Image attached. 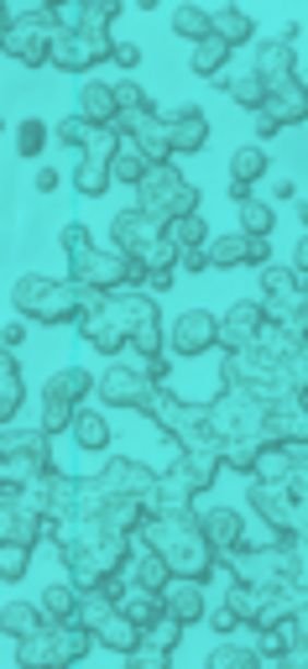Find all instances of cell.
<instances>
[{"label":"cell","instance_id":"cell-5","mask_svg":"<svg viewBox=\"0 0 308 669\" xmlns=\"http://www.w3.org/2000/svg\"><path fill=\"white\" fill-rule=\"evenodd\" d=\"M11 298L16 309L32 319V325H73L84 314V298L90 287H79L73 278H48V272H22L11 283Z\"/></svg>","mask_w":308,"mask_h":669},{"label":"cell","instance_id":"cell-59","mask_svg":"<svg viewBox=\"0 0 308 669\" xmlns=\"http://www.w3.org/2000/svg\"><path fill=\"white\" fill-rule=\"evenodd\" d=\"M110 58H116V69H137V63H142V48H137V43H116V52H110Z\"/></svg>","mask_w":308,"mask_h":669},{"label":"cell","instance_id":"cell-27","mask_svg":"<svg viewBox=\"0 0 308 669\" xmlns=\"http://www.w3.org/2000/svg\"><path fill=\"white\" fill-rule=\"evenodd\" d=\"M214 79H220V90L236 99L240 110H261V105H266V90H261V79H257V69H251V63H240V69H230V63H225Z\"/></svg>","mask_w":308,"mask_h":669},{"label":"cell","instance_id":"cell-39","mask_svg":"<svg viewBox=\"0 0 308 669\" xmlns=\"http://www.w3.org/2000/svg\"><path fill=\"white\" fill-rule=\"evenodd\" d=\"M167 240H173L178 251H193V246H210V225H204V210H193V215H173V220H167Z\"/></svg>","mask_w":308,"mask_h":669},{"label":"cell","instance_id":"cell-52","mask_svg":"<svg viewBox=\"0 0 308 669\" xmlns=\"http://www.w3.org/2000/svg\"><path fill=\"white\" fill-rule=\"evenodd\" d=\"M26 565H32V544H5V550H0V575H5V580H22Z\"/></svg>","mask_w":308,"mask_h":669},{"label":"cell","instance_id":"cell-6","mask_svg":"<svg viewBox=\"0 0 308 669\" xmlns=\"http://www.w3.org/2000/svg\"><path fill=\"white\" fill-rule=\"evenodd\" d=\"M52 32H58V11L52 5H5V32H0V48L11 63L22 69H43L52 63Z\"/></svg>","mask_w":308,"mask_h":669},{"label":"cell","instance_id":"cell-19","mask_svg":"<svg viewBox=\"0 0 308 669\" xmlns=\"http://www.w3.org/2000/svg\"><path fill=\"white\" fill-rule=\"evenodd\" d=\"M210 267H261L272 262V240L266 236H240V231H225V236H210Z\"/></svg>","mask_w":308,"mask_h":669},{"label":"cell","instance_id":"cell-3","mask_svg":"<svg viewBox=\"0 0 308 669\" xmlns=\"http://www.w3.org/2000/svg\"><path fill=\"white\" fill-rule=\"evenodd\" d=\"M146 314H163L157 298L146 287H110V293H90L84 314H79V334L95 345L99 356H120L131 330L142 325Z\"/></svg>","mask_w":308,"mask_h":669},{"label":"cell","instance_id":"cell-22","mask_svg":"<svg viewBox=\"0 0 308 669\" xmlns=\"http://www.w3.org/2000/svg\"><path fill=\"white\" fill-rule=\"evenodd\" d=\"M157 597H163L167 618L183 622V627H189V622H199V618H204V607H210V601H204V580H189V575H167V586L157 591Z\"/></svg>","mask_w":308,"mask_h":669},{"label":"cell","instance_id":"cell-24","mask_svg":"<svg viewBox=\"0 0 308 669\" xmlns=\"http://www.w3.org/2000/svg\"><path fill=\"white\" fill-rule=\"evenodd\" d=\"M120 580H126V586H142V591H163V586H167L163 554L146 550L142 539L131 533V554H126V565H120Z\"/></svg>","mask_w":308,"mask_h":669},{"label":"cell","instance_id":"cell-55","mask_svg":"<svg viewBox=\"0 0 308 669\" xmlns=\"http://www.w3.org/2000/svg\"><path fill=\"white\" fill-rule=\"evenodd\" d=\"M204 622H210L214 633H236V627H240V618L230 612V601H220V607H204Z\"/></svg>","mask_w":308,"mask_h":669},{"label":"cell","instance_id":"cell-37","mask_svg":"<svg viewBox=\"0 0 308 669\" xmlns=\"http://www.w3.org/2000/svg\"><path fill=\"white\" fill-rule=\"evenodd\" d=\"M110 173H116V184H131V189H137V184H142L146 173H152V157H146L142 146L131 142V137H120V146H116V167H110Z\"/></svg>","mask_w":308,"mask_h":669},{"label":"cell","instance_id":"cell-33","mask_svg":"<svg viewBox=\"0 0 308 669\" xmlns=\"http://www.w3.org/2000/svg\"><path fill=\"white\" fill-rule=\"evenodd\" d=\"M225 63H230V43L214 37V32H204V37L189 48V73H199V79H214Z\"/></svg>","mask_w":308,"mask_h":669},{"label":"cell","instance_id":"cell-10","mask_svg":"<svg viewBox=\"0 0 308 669\" xmlns=\"http://www.w3.org/2000/svg\"><path fill=\"white\" fill-rule=\"evenodd\" d=\"M116 146H120V131L116 126H90V137L79 146V163H73V189L84 199H99V193L116 184Z\"/></svg>","mask_w":308,"mask_h":669},{"label":"cell","instance_id":"cell-41","mask_svg":"<svg viewBox=\"0 0 308 669\" xmlns=\"http://www.w3.org/2000/svg\"><path fill=\"white\" fill-rule=\"evenodd\" d=\"M236 220H240V236H272L277 231V210L261 204V199H240Z\"/></svg>","mask_w":308,"mask_h":669},{"label":"cell","instance_id":"cell-18","mask_svg":"<svg viewBox=\"0 0 308 669\" xmlns=\"http://www.w3.org/2000/svg\"><path fill=\"white\" fill-rule=\"evenodd\" d=\"M99 486V492H116V497H152V486H157V471L152 466H142V460H105L99 466V477H90Z\"/></svg>","mask_w":308,"mask_h":669},{"label":"cell","instance_id":"cell-17","mask_svg":"<svg viewBox=\"0 0 308 669\" xmlns=\"http://www.w3.org/2000/svg\"><path fill=\"white\" fill-rule=\"evenodd\" d=\"M204 351H214V314L183 309L167 325V356H204Z\"/></svg>","mask_w":308,"mask_h":669},{"label":"cell","instance_id":"cell-29","mask_svg":"<svg viewBox=\"0 0 308 669\" xmlns=\"http://www.w3.org/2000/svg\"><path fill=\"white\" fill-rule=\"evenodd\" d=\"M73 110L90 120V126H110V120H116V90H110V84H99V79H84Z\"/></svg>","mask_w":308,"mask_h":669},{"label":"cell","instance_id":"cell-16","mask_svg":"<svg viewBox=\"0 0 308 669\" xmlns=\"http://www.w3.org/2000/svg\"><path fill=\"white\" fill-rule=\"evenodd\" d=\"M266 325V309H261V298H236L225 314H214V345L220 351H240V345H251Z\"/></svg>","mask_w":308,"mask_h":669},{"label":"cell","instance_id":"cell-14","mask_svg":"<svg viewBox=\"0 0 308 669\" xmlns=\"http://www.w3.org/2000/svg\"><path fill=\"white\" fill-rule=\"evenodd\" d=\"M26 497L43 507V518H48V533H52V539H58L63 528L79 524V477L48 471L43 481H32V486H26Z\"/></svg>","mask_w":308,"mask_h":669},{"label":"cell","instance_id":"cell-38","mask_svg":"<svg viewBox=\"0 0 308 669\" xmlns=\"http://www.w3.org/2000/svg\"><path fill=\"white\" fill-rule=\"evenodd\" d=\"M0 618H5V638H11V644H22L26 633H37V627L48 622V612H43V607H32V601H5V612H0Z\"/></svg>","mask_w":308,"mask_h":669},{"label":"cell","instance_id":"cell-44","mask_svg":"<svg viewBox=\"0 0 308 669\" xmlns=\"http://www.w3.org/2000/svg\"><path fill=\"white\" fill-rule=\"evenodd\" d=\"M110 90H116V116H142V110H157V105H152V95H146L137 79H116Z\"/></svg>","mask_w":308,"mask_h":669},{"label":"cell","instance_id":"cell-34","mask_svg":"<svg viewBox=\"0 0 308 669\" xmlns=\"http://www.w3.org/2000/svg\"><path fill=\"white\" fill-rule=\"evenodd\" d=\"M210 32L214 37H225L230 48H240V43H251V37H257V22H251L240 5H220V11H210Z\"/></svg>","mask_w":308,"mask_h":669},{"label":"cell","instance_id":"cell-28","mask_svg":"<svg viewBox=\"0 0 308 669\" xmlns=\"http://www.w3.org/2000/svg\"><path fill=\"white\" fill-rule=\"evenodd\" d=\"M261 110L277 120L283 131H298V126H304V116H308V90H304V84H287V90H277V95H266V105H261Z\"/></svg>","mask_w":308,"mask_h":669},{"label":"cell","instance_id":"cell-20","mask_svg":"<svg viewBox=\"0 0 308 669\" xmlns=\"http://www.w3.org/2000/svg\"><path fill=\"white\" fill-rule=\"evenodd\" d=\"M251 69H257V79H261V90H266V95H277V90H287V84H304V69L287 58L283 37H277V43H257Z\"/></svg>","mask_w":308,"mask_h":669},{"label":"cell","instance_id":"cell-2","mask_svg":"<svg viewBox=\"0 0 308 669\" xmlns=\"http://www.w3.org/2000/svg\"><path fill=\"white\" fill-rule=\"evenodd\" d=\"M137 539H142L146 550L163 554L167 575H189V580H210L220 571V560H214L210 539H204V528L193 513H146V524L137 528Z\"/></svg>","mask_w":308,"mask_h":669},{"label":"cell","instance_id":"cell-63","mask_svg":"<svg viewBox=\"0 0 308 669\" xmlns=\"http://www.w3.org/2000/svg\"><path fill=\"white\" fill-rule=\"evenodd\" d=\"M157 5H163V0H137V11H157Z\"/></svg>","mask_w":308,"mask_h":669},{"label":"cell","instance_id":"cell-9","mask_svg":"<svg viewBox=\"0 0 308 669\" xmlns=\"http://www.w3.org/2000/svg\"><path fill=\"white\" fill-rule=\"evenodd\" d=\"M137 210H146V215H157V220L193 215V210H204V193L193 189L173 163H152V173L137 184Z\"/></svg>","mask_w":308,"mask_h":669},{"label":"cell","instance_id":"cell-48","mask_svg":"<svg viewBox=\"0 0 308 669\" xmlns=\"http://www.w3.org/2000/svg\"><path fill=\"white\" fill-rule=\"evenodd\" d=\"M261 654L257 648H240V644H220L210 654V669H257Z\"/></svg>","mask_w":308,"mask_h":669},{"label":"cell","instance_id":"cell-53","mask_svg":"<svg viewBox=\"0 0 308 669\" xmlns=\"http://www.w3.org/2000/svg\"><path fill=\"white\" fill-rule=\"evenodd\" d=\"M283 204H298V173H277L272 178V210H283Z\"/></svg>","mask_w":308,"mask_h":669},{"label":"cell","instance_id":"cell-56","mask_svg":"<svg viewBox=\"0 0 308 669\" xmlns=\"http://www.w3.org/2000/svg\"><path fill=\"white\" fill-rule=\"evenodd\" d=\"M287 58H293V63H298V69H304V52H308V43H304V22H293L287 26Z\"/></svg>","mask_w":308,"mask_h":669},{"label":"cell","instance_id":"cell-60","mask_svg":"<svg viewBox=\"0 0 308 669\" xmlns=\"http://www.w3.org/2000/svg\"><path fill=\"white\" fill-rule=\"evenodd\" d=\"M58 184H63V173H58V167H37V173H32V189L37 193H52Z\"/></svg>","mask_w":308,"mask_h":669},{"label":"cell","instance_id":"cell-36","mask_svg":"<svg viewBox=\"0 0 308 669\" xmlns=\"http://www.w3.org/2000/svg\"><path fill=\"white\" fill-rule=\"evenodd\" d=\"M116 607L137 622V627H152V622L163 618V597H157V591H142V586H126Z\"/></svg>","mask_w":308,"mask_h":669},{"label":"cell","instance_id":"cell-46","mask_svg":"<svg viewBox=\"0 0 308 669\" xmlns=\"http://www.w3.org/2000/svg\"><path fill=\"white\" fill-rule=\"evenodd\" d=\"M52 142V131H48V120H37V116H26V120H16V152L22 157H37L43 146Z\"/></svg>","mask_w":308,"mask_h":669},{"label":"cell","instance_id":"cell-61","mask_svg":"<svg viewBox=\"0 0 308 669\" xmlns=\"http://www.w3.org/2000/svg\"><path fill=\"white\" fill-rule=\"evenodd\" d=\"M0 340H5V351H16L26 340V330H22V319H5V330H0Z\"/></svg>","mask_w":308,"mask_h":669},{"label":"cell","instance_id":"cell-12","mask_svg":"<svg viewBox=\"0 0 308 669\" xmlns=\"http://www.w3.org/2000/svg\"><path fill=\"white\" fill-rule=\"evenodd\" d=\"M110 52H116L110 32H90V26H79V32L58 26V32H52V69H63V73H90L95 63H105Z\"/></svg>","mask_w":308,"mask_h":669},{"label":"cell","instance_id":"cell-64","mask_svg":"<svg viewBox=\"0 0 308 669\" xmlns=\"http://www.w3.org/2000/svg\"><path fill=\"white\" fill-rule=\"evenodd\" d=\"M37 5H52V11H58V5H69V0H37Z\"/></svg>","mask_w":308,"mask_h":669},{"label":"cell","instance_id":"cell-54","mask_svg":"<svg viewBox=\"0 0 308 669\" xmlns=\"http://www.w3.org/2000/svg\"><path fill=\"white\" fill-rule=\"evenodd\" d=\"M287 267H293V272H304L308 267V246H304V215L293 220V240H287V257H283Z\"/></svg>","mask_w":308,"mask_h":669},{"label":"cell","instance_id":"cell-25","mask_svg":"<svg viewBox=\"0 0 308 669\" xmlns=\"http://www.w3.org/2000/svg\"><path fill=\"white\" fill-rule=\"evenodd\" d=\"M199 528H204V539H210L214 560H225V554H236L240 544H246V524H240L236 507H210V513L199 518Z\"/></svg>","mask_w":308,"mask_h":669},{"label":"cell","instance_id":"cell-15","mask_svg":"<svg viewBox=\"0 0 308 669\" xmlns=\"http://www.w3.org/2000/svg\"><path fill=\"white\" fill-rule=\"evenodd\" d=\"M152 387H157V383H152L146 372H137V366H126V361H110V366L95 377V392L105 398V403H110V408H137V413L146 408Z\"/></svg>","mask_w":308,"mask_h":669},{"label":"cell","instance_id":"cell-57","mask_svg":"<svg viewBox=\"0 0 308 669\" xmlns=\"http://www.w3.org/2000/svg\"><path fill=\"white\" fill-rule=\"evenodd\" d=\"M173 278H178V267H152V272H146V293H167V287H173Z\"/></svg>","mask_w":308,"mask_h":669},{"label":"cell","instance_id":"cell-11","mask_svg":"<svg viewBox=\"0 0 308 669\" xmlns=\"http://www.w3.org/2000/svg\"><path fill=\"white\" fill-rule=\"evenodd\" d=\"M142 413L167 434V439H178L183 450H189V445H204V439H214L210 424H204V408H193V403H183V398H173L167 387H152V398H146Z\"/></svg>","mask_w":308,"mask_h":669},{"label":"cell","instance_id":"cell-42","mask_svg":"<svg viewBox=\"0 0 308 669\" xmlns=\"http://www.w3.org/2000/svg\"><path fill=\"white\" fill-rule=\"evenodd\" d=\"M173 32H178L183 43H199V37L210 32V11H204L199 0H183V5H173Z\"/></svg>","mask_w":308,"mask_h":669},{"label":"cell","instance_id":"cell-35","mask_svg":"<svg viewBox=\"0 0 308 669\" xmlns=\"http://www.w3.org/2000/svg\"><path fill=\"white\" fill-rule=\"evenodd\" d=\"M43 392H52V398H69V403H84V398L95 392V377H90L84 366H58L48 383H43Z\"/></svg>","mask_w":308,"mask_h":669},{"label":"cell","instance_id":"cell-8","mask_svg":"<svg viewBox=\"0 0 308 669\" xmlns=\"http://www.w3.org/2000/svg\"><path fill=\"white\" fill-rule=\"evenodd\" d=\"M52 466V434L43 424H5V439H0V481H43Z\"/></svg>","mask_w":308,"mask_h":669},{"label":"cell","instance_id":"cell-23","mask_svg":"<svg viewBox=\"0 0 308 669\" xmlns=\"http://www.w3.org/2000/svg\"><path fill=\"white\" fill-rule=\"evenodd\" d=\"M220 439H204V445H189V450H178V460H173V471L189 481L193 492H210L214 477H220Z\"/></svg>","mask_w":308,"mask_h":669},{"label":"cell","instance_id":"cell-1","mask_svg":"<svg viewBox=\"0 0 308 669\" xmlns=\"http://www.w3.org/2000/svg\"><path fill=\"white\" fill-rule=\"evenodd\" d=\"M261 419H266V398L240 392V387H220V398L204 408V424H210V434L220 439V460H225L230 471H251L257 450L266 445Z\"/></svg>","mask_w":308,"mask_h":669},{"label":"cell","instance_id":"cell-7","mask_svg":"<svg viewBox=\"0 0 308 669\" xmlns=\"http://www.w3.org/2000/svg\"><path fill=\"white\" fill-rule=\"evenodd\" d=\"M90 644H95V633L84 627V622H43L37 633H26L22 644H16V659H22L26 669H69L79 665L84 654H90Z\"/></svg>","mask_w":308,"mask_h":669},{"label":"cell","instance_id":"cell-13","mask_svg":"<svg viewBox=\"0 0 308 669\" xmlns=\"http://www.w3.org/2000/svg\"><path fill=\"white\" fill-rule=\"evenodd\" d=\"M251 507L277 539H304V497H293L277 481H251Z\"/></svg>","mask_w":308,"mask_h":669},{"label":"cell","instance_id":"cell-31","mask_svg":"<svg viewBox=\"0 0 308 669\" xmlns=\"http://www.w3.org/2000/svg\"><path fill=\"white\" fill-rule=\"evenodd\" d=\"M22 398H26V372L16 361V351H5V361H0V419L5 424L22 413Z\"/></svg>","mask_w":308,"mask_h":669},{"label":"cell","instance_id":"cell-32","mask_svg":"<svg viewBox=\"0 0 308 669\" xmlns=\"http://www.w3.org/2000/svg\"><path fill=\"white\" fill-rule=\"evenodd\" d=\"M69 434H73V445H79V450L99 455L105 445H110V419H105L99 408H79V413H73V430Z\"/></svg>","mask_w":308,"mask_h":669},{"label":"cell","instance_id":"cell-30","mask_svg":"<svg viewBox=\"0 0 308 669\" xmlns=\"http://www.w3.org/2000/svg\"><path fill=\"white\" fill-rule=\"evenodd\" d=\"M95 644H99V648H110V654H120V659H126L131 648L142 644V627H137V622H131V618H126V612L116 607V612H110V618H105V622L95 627Z\"/></svg>","mask_w":308,"mask_h":669},{"label":"cell","instance_id":"cell-51","mask_svg":"<svg viewBox=\"0 0 308 669\" xmlns=\"http://www.w3.org/2000/svg\"><path fill=\"white\" fill-rule=\"evenodd\" d=\"M116 16H120V0H84V26L90 32H110Z\"/></svg>","mask_w":308,"mask_h":669},{"label":"cell","instance_id":"cell-40","mask_svg":"<svg viewBox=\"0 0 308 669\" xmlns=\"http://www.w3.org/2000/svg\"><path fill=\"white\" fill-rule=\"evenodd\" d=\"M116 612V597L105 591V586H90V591H79V607H73V622H84L90 633H95L99 622Z\"/></svg>","mask_w":308,"mask_h":669},{"label":"cell","instance_id":"cell-47","mask_svg":"<svg viewBox=\"0 0 308 669\" xmlns=\"http://www.w3.org/2000/svg\"><path fill=\"white\" fill-rule=\"evenodd\" d=\"M73 607H79V586H73V580H63V586H48V591H43V612H48L52 622H69Z\"/></svg>","mask_w":308,"mask_h":669},{"label":"cell","instance_id":"cell-21","mask_svg":"<svg viewBox=\"0 0 308 669\" xmlns=\"http://www.w3.org/2000/svg\"><path fill=\"white\" fill-rule=\"evenodd\" d=\"M167 142H173V157L204 152V142H210V116H204L199 105H178V110H167Z\"/></svg>","mask_w":308,"mask_h":669},{"label":"cell","instance_id":"cell-45","mask_svg":"<svg viewBox=\"0 0 308 669\" xmlns=\"http://www.w3.org/2000/svg\"><path fill=\"white\" fill-rule=\"evenodd\" d=\"M58 246H63L69 267H73V262H84V257L95 251V240H90V225H84V220H69V225L58 231Z\"/></svg>","mask_w":308,"mask_h":669},{"label":"cell","instance_id":"cell-26","mask_svg":"<svg viewBox=\"0 0 308 669\" xmlns=\"http://www.w3.org/2000/svg\"><path fill=\"white\" fill-rule=\"evenodd\" d=\"M266 152H261V142H246V146H236L230 152V199H251V184H257L261 173H266Z\"/></svg>","mask_w":308,"mask_h":669},{"label":"cell","instance_id":"cell-58","mask_svg":"<svg viewBox=\"0 0 308 669\" xmlns=\"http://www.w3.org/2000/svg\"><path fill=\"white\" fill-rule=\"evenodd\" d=\"M178 267H183V272H210V251H204V246H193V251H178Z\"/></svg>","mask_w":308,"mask_h":669},{"label":"cell","instance_id":"cell-43","mask_svg":"<svg viewBox=\"0 0 308 669\" xmlns=\"http://www.w3.org/2000/svg\"><path fill=\"white\" fill-rule=\"evenodd\" d=\"M73 413H79V403H69V398H52V392H43V413H37V424L48 434H69L73 430Z\"/></svg>","mask_w":308,"mask_h":669},{"label":"cell","instance_id":"cell-62","mask_svg":"<svg viewBox=\"0 0 308 669\" xmlns=\"http://www.w3.org/2000/svg\"><path fill=\"white\" fill-rule=\"evenodd\" d=\"M257 137H261V142H272V137H283V126L266 116V110H257Z\"/></svg>","mask_w":308,"mask_h":669},{"label":"cell","instance_id":"cell-49","mask_svg":"<svg viewBox=\"0 0 308 669\" xmlns=\"http://www.w3.org/2000/svg\"><path fill=\"white\" fill-rule=\"evenodd\" d=\"M84 137H90V120L79 116V110H73L69 120H58V126H52V142L69 146V152H79V146H84Z\"/></svg>","mask_w":308,"mask_h":669},{"label":"cell","instance_id":"cell-50","mask_svg":"<svg viewBox=\"0 0 308 669\" xmlns=\"http://www.w3.org/2000/svg\"><path fill=\"white\" fill-rule=\"evenodd\" d=\"M167 659H173V648H157L142 638V644L126 654V669H167Z\"/></svg>","mask_w":308,"mask_h":669},{"label":"cell","instance_id":"cell-4","mask_svg":"<svg viewBox=\"0 0 308 669\" xmlns=\"http://www.w3.org/2000/svg\"><path fill=\"white\" fill-rule=\"evenodd\" d=\"M220 387H240V392H257V398H283V392H304V356L283 361L266 356L257 345H240V351H225L220 361Z\"/></svg>","mask_w":308,"mask_h":669}]
</instances>
